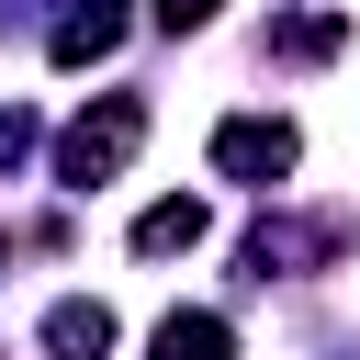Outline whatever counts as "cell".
I'll return each instance as SVG.
<instances>
[{
	"label": "cell",
	"mask_w": 360,
	"mask_h": 360,
	"mask_svg": "<svg viewBox=\"0 0 360 360\" xmlns=\"http://www.w3.org/2000/svg\"><path fill=\"white\" fill-rule=\"evenodd\" d=\"M349 248V214H315V225H259L248 236V270L270 281V270H304V259H338Z\"/></svg>",
	"instance_id": "3957f363"
},
{
	"label": "cell",
	"mask_w": 360,
	"mask_h": 360,
	"mask_svg": "<svg viewBox=\"0 0 360 360\" xmlns=\"http://www.w3.org/2000/svg\"><path fill=\"white\" fill-rule=\"evenodd\" d=\"M338 34H349L338 11H292V22L270 34V45H281V56H338Z\"/></svg>",
	"instance_id": "ba28073f"
},
{
	"label": "cell",
	"mask_w": 360,
	"mask_h": 360,
	"mask_svg": "<svg viewBox=\"0 0 360 360\" xmlns=\"http://www.w3.org/2000/svg\"><path fill=\"white\" fill-rule=\"evenodd\" d=\"M45 360H112V304H90V292L45 304Z\"/></svg>",
	"instance_id": "5b68a950"
},
{
	"label": "cell",
	"mask_w": 360,
	"mask_h": 360,
	"mask_svg": "<svg viewBox=\"0 0 360 360\" xmlns=\"http://www.w3.org/2000/svg\"><path fill=\"white\" fill-rule=\"evenodd\" d=\"M214 22V0H158V34H202Z\"/></svg>",
	"instance_id": "9c48e42d"
},
{
	"label": "cell",
	"mask_w": 360,
	"mask_h": 360,
	"mask_svg": "<svg viewBox=\"0 0 360 360\" xmlns=\"http://www.w3.org/2000/svg\"><path fill=\"white\" fill-rule=\"evenodd\" d=\"M158 360H236V326L202 315V304L191 315H158Z\"/></svg>",
	"instance_id": "8992f818"
},
{
	"label": "cell",
	"mask_w": 360,
	"mask_h": 360,
	"mask_svg": "<svg viewBox=\"0 0 360 360\" xmlns=\"http://www.w3.org/2000/svg\"><path fill=\"white\" fill-rule=\"evenodd\" d=\"M0 259H11V236H0Z\"/></svg>",
	"instance_id": "30bf717a"
},
{
	"label": "cell",
	"mask_w": 360,
	"mask_h": 360,
	"mask_svg": "<svg viewBox=\"0 0 360 360\" xmlns=\"http://www.w3.org/2000/svg\"><path fill=\"white\" fill-rule=\"evenodd\" d=\"M135 248H146V259L202 248V202H191V191H180V202H146V214H135Z\"/></svg>",
	"instance_id": "52a82bcc"
},
{
	"label": "cell",
	"mask_w": 360,
	"mask_h": 360,
	"mask_svg": "<svg viewBox=\"0 0 360 360\" xmlns=\"http://www.w3.org/2000/svg\"><path fill=\"white\" fill-rule=\"evenodd\" d=\"M292 158H304V135H292L281 112H225V124H214V169H225V180H248V191L292 180Z\"/></svg>",
	"instance_id": "7a4b0ae2"
},
{
	"label": "cell",
	"mask_w": 360,
	"mask_h": 360,
	"mask_svg": "<svg viewBox=\"0 0 360 360\" xmlns=\"http://www.w3.org/2000/svg\"><path fill=\"white\" fill-rule=\"evenodd\" d=\"M135 146H146V101H135V90H112L101 112H79V124L56 135V180H68V191H101Z\"/></svg>",
	"instance_id": "6da1fadb"
},
{
	"label": "cell",
	"mask_w": 360,
	"mask_h": 360,
	"mask_svg": "<svg viewBox=\"0 0 360 360\" xmlns=\"http://www.w3.org/2000/svg\"><path fill=\"white\" fill-rule=\"evenodd\" d=\"M112 45H124V0H68V11H56V34H45V56H56V68H101Z\"/></svg>",
	"instance_id": "277c9868"
}]
</instances>
